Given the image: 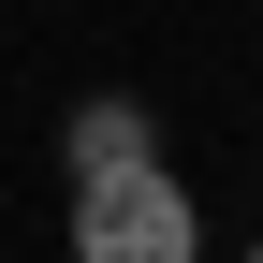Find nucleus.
Wrapping results in <instances>:
<instances>
[{"label":"nucleus","instance_id":"f257e3e1","mask_svg":"<svg viewBox=\"0 0 263 263\" xmlns=\"http://www.w3.org/2000/svg\"><path fill=\"white\" fill-rule=\"evenodd\" d=\"M73 263H205V205L176 190V161L88 176L73 190Z\"/></svg>","mask_w":263,"mask_h":263},{"label":"nucleus","instance_id":"f03ea898","mask_svg":"<svg viewBox=\"0 0 263 263\" xmlns=\"http://www.w3.org/2000/svg\"><path fill=\"white\" fill-rule=\"evenodd\" d=\"M59 161H73V190H88V176H132V161H161V117L132 103V88H103V103H73Z\"/></svg>","mask_w":263,"mask_h":263},{"label":"nucleus","instance_id":"7ed1b4c3","mask_svg":"<svg viewBox=\"0 0 263 263\" xmlns=\"http://www.w3.org/2000/svg\"><path fill=\"white\" fill-rule=\"evenodd\" d=\"M249 263H263V234H249Z\"/></svg>","mask_w":263,"mask_h":263}]
</instances>
